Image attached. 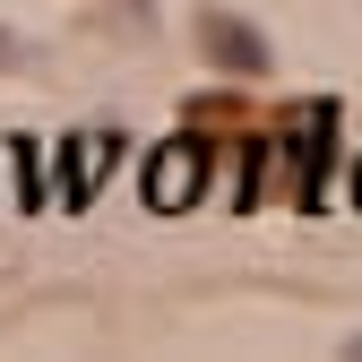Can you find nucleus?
I'll list each match as a JSON object with an SVG mask.
<instances>
[{
  "label": "nucleus",
  "instance_id": "obj_1",
  "mask_svg": "<svg viewBox=\"0 0 362 362\" xmlns=\"http://www.w3.org/2000/svg\"><path fill=\"white\" fill-rule=\"evenodd\" d=\"M199 43H207V61H216L224 78H267V35H259V26L207 9V18H199Z\"/></svg>",
  "mask_w": 362,
  "mask_h": 362
},
{
  "label": "nucleus",
  "instance_id": "obj_2",
  "mask_svg": "<svg viewBox=\"0 0 362 362\" xmlns=\"http://www.w3.org/2000/svg\"><path fill=\"white\" fill-rule=\"evenodd\" d=\"M18 61H26V43H18L9 26H0V69H18Z\"/></svg>",
  "mask_w": 362,
  "mask_h": 362
}]
</instances>
